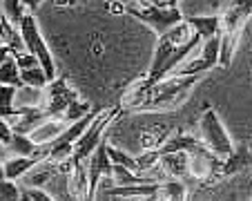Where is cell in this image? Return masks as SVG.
Returning a JSON list of instances; mask_svg holds the SVG:
<instances>
[{"label":"cell","mask_w":252,"mask_h":201,"mask_svg":"<svg viewBox=\"0 0 252 201\" xmlns=\"http://www.w3.org/2000/svg\"><path fill=\"white\" fill-rule=\"evenodd\" d=\"M201 74H186V76H163L154 85L145 87L134 110H172L186 103L192 87L196 85Z\"/></svg>","instance_id":"1"},{"label":"cell","mask_w":252,"mask_h":201,"mask_svg":"<svg viewBox=\"0 0 252 201\" xmlns=\"http://www.w3.org/2000/svg\"><path fill=\"white\" fill-rule=\"evenodd\" d=\"M121 110H123L121 105H114V107H110V110H100L98 114L92 119V123L83 130L81 136L71 143L69 161L74 163V166H76V163L87 161V157H90V154L94 152L96 145L100 143V139H103V134H105V130H107V125H110L112 121L119 116Z\"/></svg>","instance_id":"2"},{"label":"cell","mask_w":252,"mask_h":201,"mask_svg":"<svg viewBox=\"0 0 252 201\" xmlns=\"http://www.w3.org/2000/svg\"><path fill=\"white\" fill-rule=\"evenodd\" d=\"M123 11L134 16V18L141 20V23L150 25L158 36L183 20V14L176 9V7H158V5H154V2H145V0L123 2Z\"/></svg>","instance_id":"3"},{"label":"cell","mask_w":252,"mask_h":201,"mask_svg":"<svg viewBox=\"0 0 252 201\" xmlns=\"http://www.w3.org/2000/svg\"><path fill=\"white\" fill-rule=\"evenodd\" d=\"M18 32H20V38H23V43H25V49L36 56L38 65L43 67L45 76H47V81L56 78V65H54L52 52H49L47 43H45L43 36H40L38 23H36L33 14H23V18H20V23H18Z\"/></svg>","instance_id":"4"},{"label":"cell","mask_w":252,"mask_h":201,"mask_svg":"<svg viewBox=\"0 0 252 201\" xmlns=\"http://www.w3.org/2000/svg\"><path fill=\"white\" fill-rule=\"evenodd\" d=\"M199 130H201V141L203 145L219 159H225L230 152L234 150V143L230 139V134L225 132L223 123L219 121L217 112L212 107H205L203 114H201V121H199Z\"/></svg>","instance_id":"5"},{"label":"cell","mask_w":252,"mask_h":201,"mask_svg":"<svg viewBox=\"0 0 252 201\" xmlns=\"http://www.w3.org/2000/svg\"><path fill=\"white\" fill-rule=\"evenodd\" d=\"M78 99V92L67 83V78H52L43 87V105L40 110L49 119H63L67 107Z\"/></svg>","instance_id":"6"},{"label":"cell","mask_w":252,"mask_h":201,"mask_svg":"<svg viewBox=\"0 0 252 201\" xmlns=\"http://www.w3.org/2000/svg\"><path fill=\"white\" fill-rule=\"evenodd\" d=\"M192 34L190 25L186 23V20H181V23H176L174 27H170L167 32H163L161 36H158V43H157V52H154V61H152V67H150L148 76L143 78V83H145V87H150L154 83V76H157L158 67L165 63V58L170 56L172 52H174L176 47L181 43H186L188 36Z\"/></svg>","instance_id":"7"},{"label":"cell","mask_w":252,"mask_h":201,"mask_svg":"<svg viewBox=\"0 0 252 201\" xmlns=\"http://www.w3.org/2000/svg\"><path fill=\"white\" fill-rule=\"evenodd\" d=\"M107 139H100V143L94 148V152L90 154V161H85L87 168V179H90V186H87V199H96V190L100 186V179H112V161L107 157V150H105Z\"/></svg>","instance_id":"8"},{"label":"cell","mask_w":252,"mask_h":201,"mask_svg":"<svg viewBox=\"0 0 252 201\" xmlns=\"http://www.w3.org/2000/svg\"><path fill=\"white\" fill-rule=\"evenodd\" d=\"M219 40H221L219 32L214 34V36H210V38H205L201 56L190 63L183 61L179 67L172 69V74H174V76H186V74H203V72H208V69H212V67L217 65V61H219ZM167 76H170V74H167Z\"/></svg>","instance_id":"9"},{"label":"cell","mask_w":252,"mask_h":201,"mask_svg":"<svg viewBox=\"0 0 252 201\" xmlns=\"http://www.w3.org/2000/svg\"><path fill=\"white\" fill-rule=\"evenodd\" d=\"M246 168H250V143L243 141V143L237 145L228 157L221 159L219 168H217L214 174H212V183L219 181V179H225V177H232V174L243 172Z\"/></svg>","instance_id":"10"},{"label":"cell","mask_w":252,"mask_h":201,"mask_svg":"<svg viewBox=\"0 0 252 201\" xmlns=\"http://www.w3.org/2000/svg\"><path fill=\"white\" fill-rule=\"evenodd\" d=\"M47 119L49 116L45 114L40 107H18V110H14L11 114L5 116L11 132H18V134H29L32 130H36Z\"/></svg>","instance_id":"11"},{"label":"cell","mask_w":252,"mask_h":201,"mask_svg":"<svg viewBox=\"0 0 252 201\" xmlns=\"http://www.w3.org/2000/svg\"><path fill=\"white\" fill-rule=\"evenodd\" d=\"M158 168L165 174V179H181L183 183L192 181L190 170H188V152H183V150L161 154L158 157Z\"/></svg>","instance_id":"12"},{"label":"cell","mask_w":252,"mask_h":201,"mask_svg":"<svg viewBox=\"0 0 252 201\" xmlns=\"http://www.w3.org/2000/svg\"><path fill=\"white\" fill-rule=\"evenodd\" d=\"M67 125H69V123H67V121H63V119H47L45 123H40L36 130H32V132H29V139H32L33 143H47V141L56 139V136L67 128Z\"/></svg>","instance_id":"13"},{"label":"cell","mask_w":252,"mask_h":201,"mask_svg":"<svg viewBox=\"0 0 252 201\" xmlns=\"http://www.w3.org/2000/svg\"><path fill=\"white\" fill-rule=\"evenodd\" d=\"M183 20H186V23L190 25L192 32L199 34L203 40L219 32V14H212V16H190V18H186V16H183Z\"/></svg>","instance_id":"14"},{"label":"cell","mask_w":252,"mask_h":201,"mask_svg":"<svg viewBox=\"0 0 252 201\" xmlns=\"http://www.w3.org/2000/svg\"><path fill=\"white\" fill-rule=\"evenodd\" d=\"M36 161H38L36 157H20V154H16V157L2 161V172H5V179H14V181L16 179H20Z\"/></svg>","instance_id":"15"},{"label":"cell","mask_w":252,"mask_h":201,"mask_svg":"<svg viewBox=\"0 0 252 201\" xmlns=\"http://www.w3.org/2000/svg\"><path fill=\"white\" fill-rule=\"evenodd\" d=\"M158 199H188L186 183L181 179H165L158 183Z\"/></svg>","instance_id":"16"},{"label":"cell","mask_w":252,"mask_h":201,"mask_svg":"<svg viewBox=\"0 0 252 201\" xmlns=\"http://www.w3.org/2000/svg\"><path fill=\"white\" fill-rule=\"evenodd\" d=\"M0 83H5V85H14L16 90L25 87L23 81H20V69H18V65H16L14 56H9L7 61L0 63Z\"/></svg>","instance_id":"17"},{"label":"cell","mask_w":252,"mask_h":201,"mask_svg":"<svg viewBox=\"0 0 252 201\" xmlns=\"http://www.w3.org/2000/svg\"><path fill=\"white\" fill-rule=\"evenodd\" d=\"M20 81L25 87H33V90H43L47 85V76H45L43 67H29V69H20Z\"/></svg>","instance_id":"18"},{"label":"cell","mask_w":252,"mask_h":201,"mask_svg":"<svg viewBox=\"0 0 252 201\" xmlns=\"http://www.w3.org/2000/svg\"><path fill=\"white\" fill-rule=\"evenodd\" d=\"M105 150H107V157H110V161H112V163H121V166L129 168L132 172H138V170H136V159L129 157L127 152H123V150L114 148L112 143H105Z\"/></svg>","instance_id":"19"},{"label":"cell","mask_w":252,"mask_h":201,"mask_svg":"<svg viewBox=\"0 0 252 201\" xmlns=\"http://www.w3.org/2000/svg\"><path fill=\"white\" fill-rule=\"evenodd\" d=\"M14 99H16V87L0 83V116L2 119L14 112Z\"/></svg>","instance_id":"20"},{"label":"cell","mask_w":252,"mask_h":201,"mask_svg":"<svg viewBox=\"0 0 252 201\" xmlns=\"http://www.w3.org/2000/svg\"><path fill=\"white\" fill-rule=\"evenodd\" d=\"M2 14L7 16V20L11 25H18L25 14V7L20 0H2Z\"/></svg>","instance_id":"21"},{"label":"cell","mask_w":252,"mask_h":201,"mask_svg":"<svg viewBox=\"0 0 252 201\" xmlns=\"http://www.w3.org/2000/svg\"><path fill=\"white\" fill-rule=\"evenodd\" d=\"M90 110H92L90 103L81 100V96H78V99L74 100L69 107H67V112H65V116H63V121H67V123H74V121H78L81 116H85Z\"/></svg>","instance_id":"22"},{"label":"cell","mask_w":252,"mask_h":201,"mask_svg":"<svg viewBox=\"0 0 252 201\" xmlns=\"http://www.w3.org/2000/svg\"><path fill=\"white\" fill-rule=\"evenodd\" d=\"M18 199H23V201H52V195L40 190L38 186H25L23 190H20Z\"/></svg>","instance_id":"23"},{"label":"cell","mask_w":252,"mask_h":201,"mask_svg":"<svg viewBox=\"0 0 252 201\" xmlns=\"http://www.w3.org/2000/svg\"><path fill=\"white\" fill-rule=\"evenodd\" d=\"M20 195V186L14 179H0V201H16Z\"/></svg>","instance_id":"24"},{"label":"cell","mask_w":252,"mask_h":201,"mask_svg":"<svg viewBox=\"0 0 252 201\" xmlns=\"http://www.w3.org/2000/svg\"><path fill=\"white\" fill-rule=\"evenodd\" d=\"M16 58V65H18V69H29V67H36L38 65V61H36V56L29 52H20V54H14Z\"/></svg>","instance_id":"25"},{"label":"cell","mask_w":252,"mask_h":201,"mask_svg":"<svg viewBox=\"0 0 252 201\" xmlns=\"http://www.w3.org/2000/svg\"><path fill=\"white\" fill-rule=\"evenodd\" d=\"M20 2H23V7H27V9H36V7H40L45 2V0H20Z\"/></svg>","instance_id":"26"},{"label":"cell","mask_w":252,"mask_h":201,"mask_svg":"<svg viewBox=\"0 0 252 201\" xmlns=\"http://www.w3.org/2000/svg\"><path fill=\"white\" fill-rule=\"evenodd\" d=\"M150 2H154V5H158V7H174L176 5V0H150Z\"/></svg>","instance_id":"27"},{"label":"cell","mask_w":252,"mask_h":201,"mask_svg":"<svg viewBox=\"0 0 252 201\" xmlns=\"http://www.w3.org/2000/svg\"><path fill=\"white\" fill-rule=\"evenodd\" d=\"M0 179H5V172H2V161H0Z\"/></svg>","instance_id":"28"},{"label":"cell","mask_w":252,"mask_h":201,"mask_svg":"<svg viewBox=\"0 0 252 201\" xmlns=\"http://www.w3.org/2000/svg\"><path fill=\"white\" fill-rule=\"evenodd\" d=\"M225 2H230V0H219V7H223Z\"/></svg>","instance_id":"29"}]
</instances>
